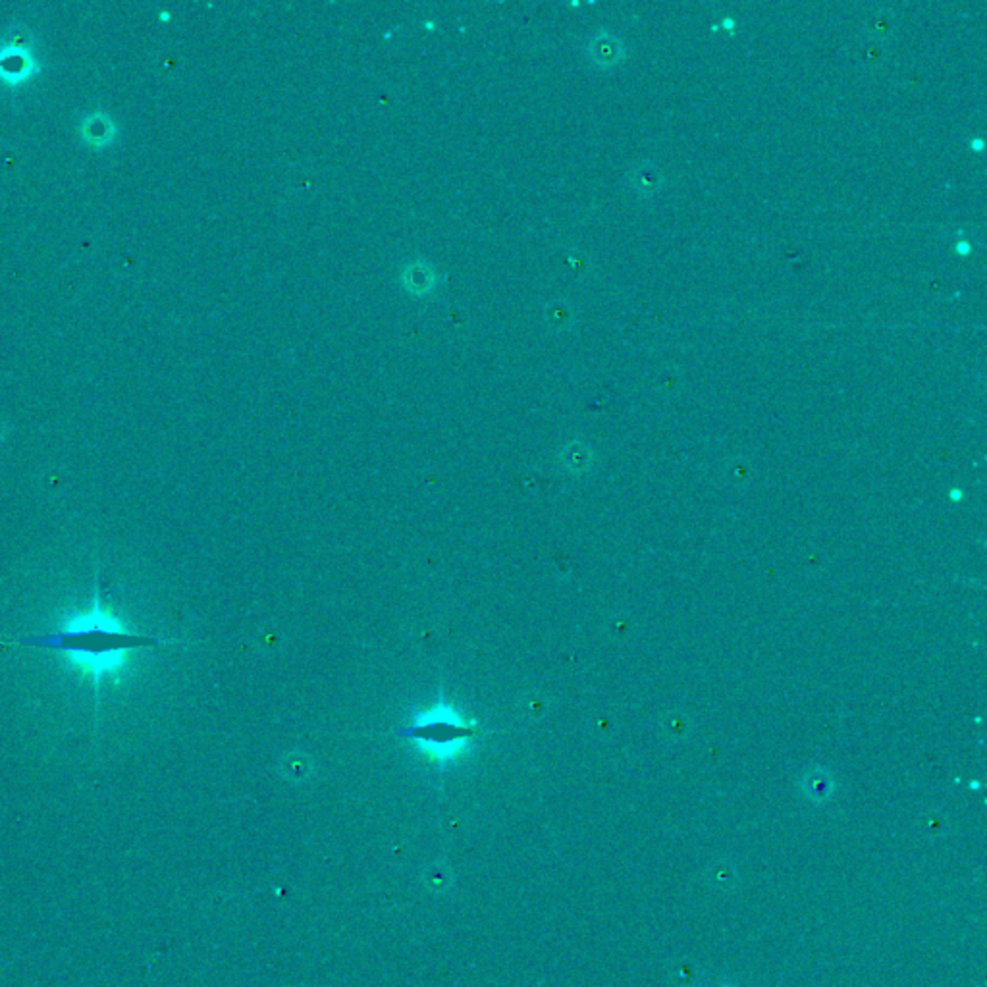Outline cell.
Instances as JSON below:
<instances>
[{"instance_id":"cell-3","label":"cell","mask_w":987,"mask_h":987,"mask_svg":"<svg viewBox=\"0 0 987 987\" xmlns=\"http://www.w3.org/2000/svg\"><path fill=\"white\" fill-rule=\"evenodd\" d=\"M407 735L423 739V742H427V745L432 747L430 750H435L438 756L442 752V756H443V752L453 754V747L459 745V742H461L459 739H465L469 735L473 737L474 731L471 727L459 725L458 722H446V719L438 716L436 719L427 722L425 725H419L411 731H407Z\"/></svg>"},{"instance_id":"cell-10","label":"cell","mask_w":987,"mask_h":987,"mask_svg":"<svg viewBox=\"0 0 987 987\" xmlns=\"http://www.w3.org/2000/svg\"><path fill=\"white\" fill-rule=\"evenodd\" d=\"M569 459H573L575 467H586V465H589V459H591L589 450H586L584 446H581V443H576V446L571 448Z\"/></svg>"},{"instance_id":"cell-1","label":"cell","mask_w":987,"mask_h":987,"mask_svg":"<svg viewBox=\"0 0 987 987\" xmlns=\"http://www.w3.org/2000/svg\"><path fill=\"white\" fill-rule=\"evenodd\" d=\"M166 642L168 640L129 631L118 617L101 606V598L95 589L91 607L70 615L59 631L20 637L12 645L64 654V658L74 668H80L91 678V683L98 691V683L103 678L124 668L131 650L161 646Z\"/></svg>"},{"instance_id":"cell-11","label":"cell","mask_w":987,"mask_h":987,"mask_svg":"<svg viewBox=\"0 0 987 987\" xmlns=\"http://www.w3.org/2000/svg\"><path fill=\"white\" fill-rule=\"evenodd\" d=\"M6 435H8V427H6L4 420L0 419V442H3V440L6 438Z\"/></svg>"},{"instance_id":"cell-9","label":"cell","mask_w":987,"mask_h":987,"mask_svg":"<svg viewBox=\"0 0 987 987\" xmlns=\"http://www.w3.org/2000/svg\"><path fill=\"white\" fill-rule=\"evenodd\" d=\"M546 325L556 332H569L576 325V309L568 299H553L544 305Z\"/></svg>"},{"instance_id":"cell-5","label":"cell","mask_w":987,"mask_h":987,"mask_svg":"<svg viewBox=\"0 0 987 987\" xmlns=\"http://www.w3.org/2000/svg\"><path fill=\"white\" fill-rule=\"evenodd\" d=\"M399 282H402V287L409 295L423 299L436 290L438 274L432 262L417 257L403 264L402 274H399Z\"/></svg>"},{"instance_id":"cell-6","label":"cell","mask_w":987,"mask_h":987,"mask_svg":"<svg viewBox=\"0 0 987 987\" xmlns=\"http://www.w3.org/2000/svg\"><path fill=\"white\" fill-rule=\"evenodd\" d=\"M627 177H629V185L633 187V192L642 199L656 197L663 190V184H665L663 170L652 161L635 162L629 168Z\"/></svg>"},{"instance_id":"cell-7","label":"cell","mask_w":987,"mask_h":987,"mask_svg":"<svg viewBox=\"0 0 987 987\" xmlns=\"http://www.w3.org/2000/svg\"><path fill=\"white\" fill-rule=\"evenodd\" d=\"M801 789H803V795L811 803L824 804V803H829L831 798L835 796L837 787H835L834 775H831L827 770L812 768L803 775Z\"/></svg>"},{"instance_id":"cell-4","label":"cell","mask_w":987,"mask_h":987,"mask_svg":"<svg viewBox=\"0 0 987 987\" xmlns=\"http://www.w3.org/2000/svg\"><path fill=\"white\" fill-rule=\"evenodd\" d=\"M586 57L600 70H612L625 59V44L612 31H596L586 43Z\"/></svg>"},{"instance_id":"cell-12","label":"cell","mask_w":987,"mask_h":987,"mask_svg":"<svg viewBox=\"0 0 987 987\" xmlns=\"http://www.w3.org/2000/svg\"><path fill=\"white\" fill-rule=\"evenodd\" d=\"M725 987H727V985H725Z\"/></svg>"},{"instance_id":"cell-8","label":"cell","mask_w":987,"mask_h":987,"mask_svg":"<svg viewBox=\"0 0 987 987\" xmlns=\"http://www.w3.org/2000/svg\"><path fill=\"white\" fill-rule=\"evenodd\" d=\"M114 133H116L114 124L103 113L89 114L82 121V137L93 147L106 145V143L114 137Z\"/></svg>"},{"instance_id":"cell-2","label":"cell","mask_w":987,"mask_h":987,"mask_svg":"<svg viewBox=\"0 0 987 987\" xmlns=\"http://www.w3.org/2000/svg\"><path fill=\"white\" fill-rule=\"evenodd\" d=\"M37 60L33 59V49L27 43V35L21 31L10 33L0 43V82L8 85H20L27 82L33 74H37Z\"/></svg>"}]
</instances>
